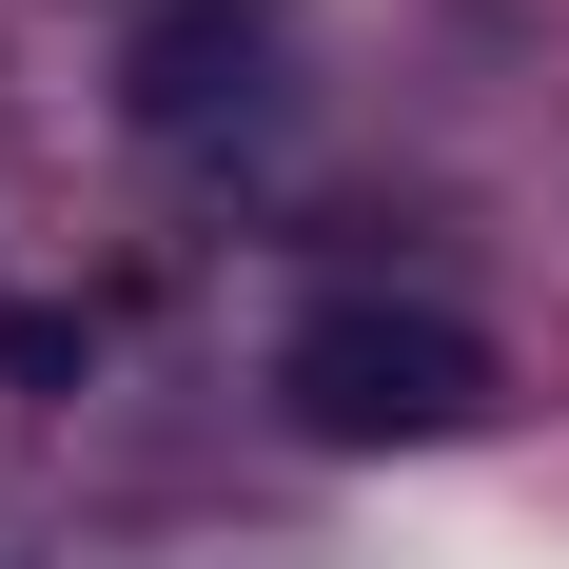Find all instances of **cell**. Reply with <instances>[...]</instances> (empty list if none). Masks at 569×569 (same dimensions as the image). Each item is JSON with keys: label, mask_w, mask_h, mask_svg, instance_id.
Segmentation results:
<instances>
[{"label": "cell", "mask_w": 569, "mask_h": 569, "mask_svg": "<svg viewBox=\"0 0 569 569\" xmlns=\"http://www.w3.org/2000/svg\"><path fill=\"white\" fill-rule=\"evenodd\" d=\"M276 412L335 432V452H432V432L491 412V335L432 315V295H315L276 335Z\"/></svg>", "instance_id": "obj_1"}, {"label": "cell", "mask_w": 569, "mask_h": 569, "mask_svg": "<svg viewBox=\"0 0 569 569\" xmlns=\"http://www.w3.org/2000/svg\"><path fill=\"white\" fill-rule=\"evenodd\" d=\"M276 99H295V20L276 0H158V20L118 40V118H138L158 158H217V138H256Z\"/></svg>", "instance_id": "obj_2"}, {"label": "cell", "mask_w": 569, "mask_h": 569, "mask_svg": "<svg viewBox=\"0 0 569 569\" xmlns=\"http://www.w3.org/2000/svg\"><path fill=\"white\" fill-rule=\"evenodd\" d=\"M79 353H99V335H79V315H0V373H20V393H59Z\"/></svg>", "instance_id": "obj_3"}]
</instances>
